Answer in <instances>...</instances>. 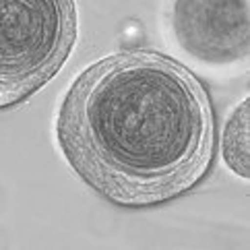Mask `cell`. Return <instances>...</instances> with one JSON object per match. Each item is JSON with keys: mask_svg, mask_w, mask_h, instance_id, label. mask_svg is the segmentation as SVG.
Returning <instances> with one entry per match:
<instances>
[{"mask_svg": "<svg viewBox=\"0 0 250 250\" xmlns=\"http://www.w3.org/2000/svg\"><path fill=\"white\" fill-rule=\"evenodd\" d=\"M56 132L75 172L126 207L190 190L215 153V118L201 81L145 50L108 56L79 75Z\"/></svg>", "mask_w": 250, "mask_h": 250, "instance_id": "1", "label": "cell"}, {"mask_svg": "<svg viewBox=\"0 0 250 250\" xmlns=\"http://www.w3.org/2000/svg\"><path fill=\"white\" fill-rule=\"evenodd\" d=\"M172 27L190 56L226 64L248 54V0H176Z\"/></svg>", "mask_w": 250, "mask_h": 250, "instance_id": "3", "label": "cell"}, {"mask_svg": "<svg viewBox=\"0 0 250 250\" xmlns=\"http://www.w3.org/2000/svg\"><path fill=\"white\" fill-rule=\"evenodd\" d=\"M77 40L73 0H0V108L54 77Z\"/></svg>", "mask_w": 250, "mask_h": 250, "instance_id": "2", "label": "cell"}]
</instances>
